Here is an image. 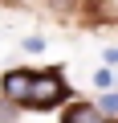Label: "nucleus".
<instances>
[{
	"mask_svg": "<svg viewBox=\"0 0 118 123\" xmlns=\"http://www.w3.org/2000/svg\"><path fill=\"white\" fill-rule=\"evenodd\" d=\"M29 86H33V74H25V70L4 74V98H8V103H25Z\"/></svg>",
	"mask_w": 118,
	"mask_h": 123,
	"instance_id": "f03ea898",
	"label": "nucleus"
},
{
	"mask_svg": "<svg viewBox=\"0 0 118 123\" xmlns=\"http://www.w3.org/2000/svg\"><path fill=\"white\" fill-rule=\"evenodd\" d=\"M98 115H102L106 123H110V119L118 123V90H106V94L98 98Z\"/></svg>",
	"mask_w": 118,
	"mask_h": 123,
	"instance_id": "20e7f679",
	"label": "nucleus"
},
{
	"mask_svg": "<svg viewBox=\"0 0 118 123\" xmlns=\"http://www.w3.org/2000/svg\"><path fill=\"white\" fill-rule=\"evenodd\" d=\"M106 62H118V49H106Z\"/></svg>",
	"mask_w": 118,
	"mask_h": 123,
	"instance_id": "423d86ee",
	"label": "nucleus"
},
{
	"mask_svg": "<svg viewBox=\"0 0 118 123\" xmlns=\"http://www.w3.org/2000/svg\"><path fill=\"white\" fill-rule=\"evenodd\" d=\"M69 90H65V82L57 78V74H33V86H29V94H25V107H37V111H49V107H57Z\"/></svg>",
	"mask_w": 118,
	"mask_h": 123,
	"instance_id": "f257e3e1",
	"label": "nucleus"
},
{
	"mask_svg": "<svg viewBox=\"0 0 118 123\" xmlns=\"http://www.w3.org/2000/svg\"><path fill=\"white\" fill-rule=\"evenodd\" d=\"M12 111H16V103H8V98H4V103H0V123H8V119H12Z\"/></svg>",
	"mask_w": 118,
	"mask_h": 123,
	"instance_id": "39448f33",
	"label": "nucleus"
},
{
	"mask_svg": "<svg viewBox=\"0 0 118 123\" xmlns=\"http://www.w3.org/2000/svg\"><path fill=\"white\" fill-rule=\"evenodd\" d=\"M65 123H106L98 115V107H69L65 111Z\"/></svg>",
	"mask_w": 118,
	"mask_h": 123,
	"instance_id": "7ed1b4c3",
	"label": "nucleus"
}]
</instances>
